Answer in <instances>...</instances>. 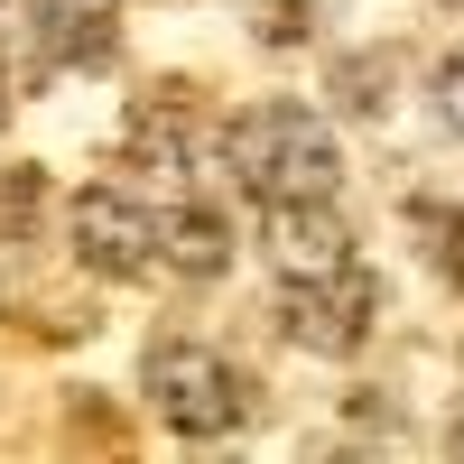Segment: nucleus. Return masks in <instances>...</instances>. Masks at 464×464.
Returning a JSON list of instances; mask_svg holds the SVG:
<instances>
[{"mask_svg": "<svg viewBox=\"0 0 464 464\" xmlns=\"http://www.w3.org/2000/svg\"><path fill=\"white\" fill-rule=\"evenodd\" d=\"M223 168H232V186H242L251 205L334 196V177H343L334 130H325L306 102H251L242 121H232V140H223Z\"/></svg>", "mask_w": 464, "mask_h": 464, "instance_id": "f257e3e1", "label": "nucleus"}, {"mask_svg": "<svg viewBox=\"0 0 464 464\" xmlns=\"http://www.w3.org/2000/svg\"><path fill=\"white\" fill-rule=\"evenodd\" d=\"M140 391H149V409H159L177 437H232L251 418V381L232 372L214 343H196V334H159L149 343Z\"/></svg>", "mask_w": 464, "mask_h": 464, "instance_id": "f03ea898", "label": "nucleus"}, {"mask_svg": "<svg viewBox=\"0 0 464 464\" xmlns=\"http://www.w3.org/2000/svg\"><path fill=\"white\" fill-rule=\"evenodd\" d=\"M279 325L306 343V353H362V334H372V269L343 260L325 279H279Z\"/></svg>", "mask_w": 464, "mask_h": 464, "instance_id": "7ed1b4c3", "label": "nucleus"}, {"mask_svg": "<svg viewBox=\"0 0 464 464\" xmlns=\"http://www.w3.org/2000/svg\"><path fill=\"white\" fill-rule=\"evenodd\" d=\"M74 251H84V269H102V279H140V269H159V214H149L130 186H84L65 214Z\"/></svg>", "mask_w": 464, "mask_h": 464, "instance_id": "20e7f679", "label": "nucleus"}, {"mask_svg": "<svg viewBox=\"0 0 464 464\" xmlns=\"http://www.w3.org/2000/svg\"><path fill=\"white\" fill-rule=\"evenodd\" d=\"M260 242L279 279H325L353 260V223L334 214V196H297V205H260Z\"/></svg>", "mask_w": 464, "mask_h": 464, "instance_id": "39448f33", "label": "nucleus"}, {"mask_svg": "<svg viewBox=\"0 0 464 464\" xmlns=\"http://www.w3.org/2000/svg\"><path fill=\"white\" fill-rule=\"evenodd\" d=\"M28 28L47 65H102L121 37V0H28Z\"/></svg>", "mask_w": 464, "mask_h": 464, "instance_id": "423d86ee", "label": "nucleus"}, {"mask_svg": "<svg viewBox=\"0 0 464 464\" xmlns=\"http://www.w3.org/2000/svg\"><path fill=\"white\" fill-rule=\"evenodd\" d=\"M159 260H168V269H186V279H223V260H232L223 214H205V205L159 214Z\"/></svg>", "mask_w": 464, "mask_h": 464, "instance_id": "0eeeda50", "label": "nucleus"}, {"mask_svg": "<svg viewBox=\"0 0 464 464\" xmlns=\"http://www.w3.org/2000/svg\"><path fill=\"white\" fill-rule=\"evenodd\" d=\"M418 232H437L446 279H464V214H446V205H418Z\"/></svg>", "mask_w": 464, "mask_h": 464, "instance_id": "6e6552de", "label": "nucleus"}, {"mask_svg": "<svg viewBox=\"0 0 464 464\" xmlns=\"http://www.w3.org/2000/svg\"><path fill=\"white\" fill-rule=\"evenodd\" d=\"M251 19H260L269 47H297V37H306V0H251Z\"/></svg>", "mask_w": 464, "mask_h": 464, "instance_id": "1a4fd4ad", "label": "nucleus"}, {"mask_svg": "<svg viewBox=\"0 0 464 464\" xmlns=\"http://www.w3.org/2000/svg\"><path fill=\"white\" fill-rule=\"evenodd\" d=\"M428 93H437V121H446V130H464V47L437 65V84H428Z\"/></svg>", "mask_w": 464, "mask_h": 464, "instance_id": "9d476101", "label": "nucleus"}, {"mask_svg": "<svg viewBox=\"0 0 464 464\" xmlns=\"http://www.w3.org/2000/svg\"><path fill=\"white\" fill-rule=\"evenodd\" d=\"M0 121H10V65H0Z\"/></svg>", "mask_w": 464, "mask_h": 464, "instance_id": "9b49d317", "label": "nucleus"}, {"mask_svg": "<svg viewBox=\"0 0 464 464\" xmlns=\"http://www.w3.org/2000/svg\"><path fill=\"white\" fill-rule=\"evenodd\" d=\"M446 446H455V455H464V428H455V437H446Z\"/></svg>", "mask_w": 464, "mask_h": 464, "instance_id": "f8f14e48", "label": "nucleus"}, {"mask_svg": "<svg viewBox=\"0 0 464 464\" xmlns=\"http://www.w3.org/2000/svg\"><path fill=\"white\" fill-rule=\"evenodd\" d=\"M455 10H464V0H455Z\"/></svg>", "mask_w": 464, "mask_h": 464, "instance_id": "ddd939ff", "label": "nucleus"}]
</instances>
